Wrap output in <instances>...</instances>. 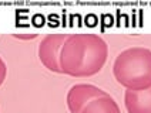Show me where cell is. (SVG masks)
I'll return each instance as SVG.
<instances>
[{
    "label": "cell",
    "mask_w": 151,
    "mask_h": 113,
    "mask_svg": "<svg viewBox=\"0 0 151 113\" xmlns=\"http://www.w3.org/2000/svg\"><path fill=\"white\" fill-rule=\"evenodd\" d=\"M109 55L107 42L97 34H70L60 52L61 72L84 78L100 72Z\"/></svg>",
    "instance_id": "cell-1"
},
{
    "label": "cell",
    "mask_w": 151,
    "mask_h": 113,
    "mask_svg": "<svg viewBox=\"0 0 151 113\" xmlns=\"http://www.w3.org/2000/svg\"><path fill=\"white\" fill-rule=\"evenodd\" d=\"M113 72L120 85L127 89L140 90L151 86V49L133 47L117 55Z\"/></svg>",
    "instance_id": "cell-2"
},
{
    "label": "cell",
    "mask_w": 151,
    "mask_h": 113,
    "mask_svg": "<svg viewBox=\"0 0 151 113\" xmlns=\"http://www.w3.org/2000/svg\"><path fill=\"white\" fill-rule=\"evenodd\" d=\"M70 34L56 32L47 34L39 44V59L42 64L53 72L63 73L60 68V52Z\"/></svg>",
    "instance_id": "cell-3"
},
{
    "label": "cell",
    "mask_w": 151,
    "mask_h": 113,
    "mask_svg": "<svg viewBox=\"0 0 151 113\" xmlns=\"http://www.w3.org/2000/svg\"><path fill=\"white\" fill-rule=\"evenodd\" d=\"M104 92L106 90L90 83H77L71 86L67 93V106L70 113H81L84 106Z\"/></svg>",
    "instance_id": "cell-4"
},
{
    "label": "cell",
    "mask_w": 151,
    "mask_h": 113,
    "mask_svg": "<svg viewBox=\"0 0 151 113\" xmlns=\"http://www.w3.org/2000/svg\"><path fill=\"white\" fill-rule=\"evenodd\" d=\"M124 103L128 113H151V86L147 89H127Z\"/></svg>",
    "instance_id": "cell-5"
},
{
    "label": "cell",
    "mask_w": 151,
    "mask_h": 113,
    "mask_svg": "<svg viewBox=\"0 0 151 113\" xmlns=\"http://www.w3.org/2000/svg\"><path fill=\"white\" fill-rule=\"evenodd\" d=\"M81 113H120V107L114 97L104 92L103 95L94 97L91 102L84 106Z\"/></svg>",
    "instance_id": "cell-6"
},
{
    "label": "cell",
    "mask_w": 151,
    "mask_h": 113,
    "mask_svg": "<svg viewBox=\"0 0 151 113\" xmlns=\"http://www.w3.org/2000/svg\"><path fill=\"white\" fill-rule=\"evenodd\" d=\"M6 75H7V66H6L4 61H3V59H1V56H0V85L4 82Z\"/></svg>",
    "instance_id": "cell-7"
},
{
    "label": "cell",
    "mask_w": 151,
    "mask_h": 113,
    "mask_svg": "<svg viewBox=\"0 0 151 113\" xmlns=\"http://www.w3.org/2000/svg\"><path fill=\"white\" fill-rule=\"evenodd\" d=\"M13 37L22 38V40H32V38H36V37H37V34H36V32H30V34H13Z\"/></svg>",
    "instance_id": "cell-8"
}]
</instances>
